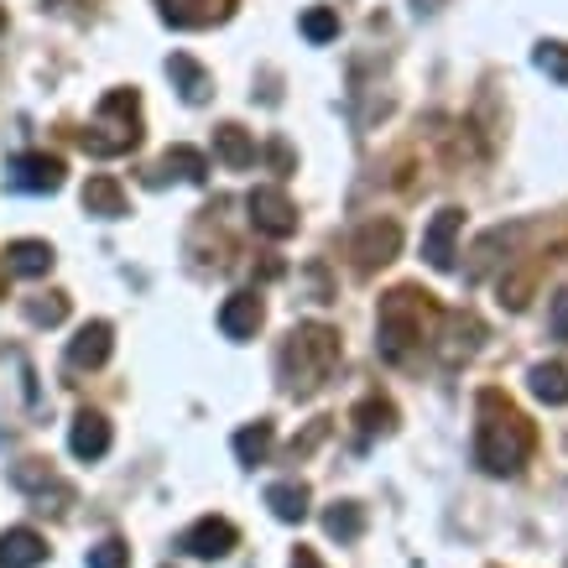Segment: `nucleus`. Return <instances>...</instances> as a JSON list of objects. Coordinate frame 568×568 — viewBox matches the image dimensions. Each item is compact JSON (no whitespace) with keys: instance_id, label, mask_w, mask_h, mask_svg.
<instances>
[{"instance_id":"nucleus-1","label":"nucleus","mask_w":568,"mask_h":568,"mask_svg":"<svg viewBox=\"0 0 568 568\" xmlns=\"http://www.w3.org/2000/svg\"><path fill=\"white\" fill-rule=\"evenodd\" d=\"M438 328H444V308L433 303V293H423V287H396V293L381 297L376 355L386 365H407L417 349L438 339Z\"/></svg>"},{"instance_id":"nucleus-2","label":"nucleus","mask_w":568,"mask_h":568,"mask_svg":"<svg viewBox=\"0 0 568 568\" xmlns=\"http://www.w3.org/2000/svg\"><path fill=\"white\" fill-rule=\"evenodd\" d=\"M475 413H480V428H475V465H480L485 475H517L537 444L532 423H527L500 392H480Z\"/></svg>"},{"instance_id":"nucleus-3","label":"nucleus","mask_w":568,"mask_h":568,"mask_svg":"<svg viewBox=\"0 0 568 568\" xmlns=\"http://www.w3.org/2000/svg\"><path fill=\"white\" fill-rule=\"evenodd\" d=\"M339 334L324 324H297L287 339H282V355H276V376L287 386V396H313L334 371H339Z\"/></svg>"},{"instance_id":"nucleus-4","label":"nucleus","mask_w":568,"mask_h":568,"mask_svg":"<svg viewBox=\"0 0 568 568\" xmlns=\"http://www.w3.org/2000/svg\"><path fill=\"white\" fill-rule=\"evenodd\" d=\"M79 146L89 156H125L141 146V94L136 89H110L100 100V115L89 131H79Z\"/></svg>"},{"instance_id":"nucleus-5","label":"nucleus","mask_w":568,"mask_h":568,"mask_svg":"<svg viewBox=\"0 0 568 568\" xmlns=\"http://www.w3.org/2000/svg\"><path fill=\"white\" fill-rule=\"evenodd\" d=\"M245 209H251V230H256V235H266V241H287V235H297V204L276 189V183L251 189Z\"/></svg>"},{"instance_id":"nucleus-6","label":"nucleus","mask_w":568,"mask_h":568,"mask_svg":"<svg viewBox=\"0 0 568 568\" xmlns=\"http://www.w3.org/2000/svg\"><path fill=\"white\" fill-rule=\"evenodd\" d=\"M11 480H17L21 496H32L37 511H63V506L73 500V485L63 480L48 459H21V465L11 469Z\"/></svg>"},{"instance_id":"nucleus-7","label":"nucleus","mask_w":568,"mask_h":568,"mask_svg":"<svg viewBox=\"0 0 568 568\" xmlns=\"http://www.w3.org/2000/svg\"><path fill=\"white\" fill-rule=\"evenodd\" d=\"M396 251H402V230H396L392 220H371L349 235V256H355L361 272H376V266L396 261Z\"/></svg>"},{"instance_id":"nucleus-8","label":"nucleus","mask_w":568,"mask_h":568,"mask_svg":"<svg viewBox=\"0 0 568 568\" xmlns=\"http://www.w3.org/2000/svg\"><path fill=\"white\" fill-rule=\"evenodd\" d=\"M241 542V532H235V521L224 517H199L189 527V532L178 537V552L183 558H204V564H214V558H224V552Z\"/></svg>"},{"instance_id":"nucleus-9","label":"nucleus","mask_w":568,"mask_h":568,"mask_svg":"<svg viewBox=\"0 0 568 568\" xmlns=\"http://www.w3.org/2000/svg\"><path fill=\"white\" fill-rule=\"evenodd\" d=\"M11 183L21 193H58L63 189V156H52V152L11 156Z\"/></svg>"},{"instance_id":"nucleus-10","label":"nucleus","mask_w":568,"mask_h":568,"mask_svg":"<svg viewBox=\"0 0 568 568\" xmlns=\"http://www.w3.org/2000/svg\"><path fill=\"white\" fill-rule=\"evenodd\" d=\"M162 6V21L178 27V32H199V27H220L230 21L235 0H156Z\"/></svg>"},{"instance_id":"nucleus-11","label":"nucleus","mask_w":568,"mask_h":568,"mask_svg":"<svg viewBox=\"0 0 568 568\" xmlns=\"http://www.w3.org/2000/svg\"><path fill=\"white\" fill-rule=\"evenodd\" d=\"M459 230H465L459 209H438L433 214L428 235H423V261H428L433 272H454V241H459Z\"/></svg>"},{"instance_id":"nucleus-12","label":"nucleus","mask_w":568,"mask_h":568,"mask_svg":"<svg viewBox=\"0 0 568 568\" xmlns=\"http://www.w3.org/2000/svg\"><path fill=\"white\" fill-rule=\"evenodd\" d=\"M261 318H266V308H261L256 293H230L220 308V334L224 339H235V345H245V339H256Z\"/></svg>"},{"instance_id":"nucleus-13","label":"nucleus","mask_w":568,"mask_h":568,"mask_svg":"<svg viewBox=\"0 0 568 568\" xmlns=\"http://www.w3.org/2000/svg\"><path fill=\"white\" fill-rule=\"evenodd\" d=\"M110 349H115V328L104 324V318H94V324H84L69 339V365L73 371H100L110 361Z\"/></svg>"},{"instance_id":"nucleus-14","label":"nucleus","mask_w":568,"mask_h":568,"mask_svg":"<svg viewBox=\"0 0 568 568\" xmlns=\"http://www.w3.org/2000/svg\"><path fill=\"white\" fill-rule=\"evenodd\" d=\"M48 564V537L32 527H11L0 532V568H37Z\"/></svg>"},{"instance_id":"nucleus-15","label":"nucleus","mask_w":568,"mask_h":568,"mask_svg":"<svg viewBox=\"0 0 568 568\" xmlns=\"http://www.w3.org/2000/svg\"><path fill=\"white\" fill-rule=\"evenodd\" d=\"M69 448L84 459V465L104 459V454H110V423H104L100 413H79L73 417V433H69Z\"/></svg>"},{"instance_id":"nucleus-16","label":"nucleus","mask_w":568,"mask_h":568,"mask_svg":"<svg viewBox=\"0 0 568 568\" xmlns=\"http://www.w3.org/2000/svg\"><path fill=\"white\" fill-rule=\"evenodd\" d=\"M272 448H276V428L272 423H266V417H261V423H245L241 433H235V459H241V465H266V459H272Z\"/></svg>"},{"instance_id":"nucleus-17","label":"nucleus","mask_w":568,"mask_h":568,"mask_svg":"<svg viewBox=\"0 0 568 568\" xmlns=\"http://www.w3.org/2000/svg\"><path fill=\"white\" fill-rule=\"evenodd\" d=\"M214 156H220L224 168L245 173V168L256 162V141H251V131H241V125H220V131H214Z\"/></svg>"},{"instance_id":"nucleus-18","label":"nucleus","mask_w":568,"mask_h":568,"mask_svg":"<svg viewBox=\"0 0 568 568\" xmlns=\"http://www.w3.org/2000/svg\"><path fill=\"white\" fill-rule=\"evenodd\" d=\"M6 266L17 276H48L58 266V256H52L48 241H17V245H6Z\"/></svg>"},{"instance_id":"nucleus-19","label":"nucleus","mask_w":568,"mask_h":568,"mask_svg":"<svg viewBox=\"0 0 568 568\" xmlns=\"http://www.w3.org/2000/svg\"><path fill=\"white\" fill-rule=\"evenodd\" d=\"M266 506H272L276 521H303V517H308V485H303V480L266 485Z\"/></svg>"},{"instance_id":"nucleus-20","label":"nucleus","mask_w":568,"mask_h":568,"mask_svg":"<svg viewBox=\"0 0 568 568\" xmlns=\"http://www.w3.org/2000/svg\"><path fill=\"white\" fill-rule=\"evenodd\" d=\"M84 209L89 214H100V220H121L125 214V189L115 183V178H89L84 183Z\"/></svg>"},{"instance_id":"nucleus-21","label":"nucleus","mask_w":568,"mask_h":568,"mask_svg":"<svg viewBox=\"0 0 568 568\" xmlns=\"http://www.w3.org/2000/svg\"><path fill=\"white\" fill-rule=\"evenodd\" d=\"M168 79H173L178 94H183L189 104H204L209 100V73L193 63L189 52H173V58H168Z\"/></svg>"},{"instance_id":"nucleus-22","label":"nucleus","mask_w":568,"mask_h":568,"mask_svg":"<svg viewBox=\"0 0 568 568\" xmlns=\"http://www.w3.org/2000/svg\"><path fill=\"white\" fill-rule=\"evenodd\" d=\"M444 324H448V334H454V339L444 345L448 361H465V355H475V349H480V339H485L480 318H469V313H454V318H444Z\"/></svg>"},{"instance_id":"nucleus-23","label":"nucleus","mask_w":568,"mask_h":568,"mask_svg":"<svg viewBox=\"0 0 568 568\" xmlns=\"http://www.w3.org/2000/svg\"><path fill=\"white\" fill-rule=\"evenodd\" d=\"M162 178H183V183H204L209 178V162L199 146H173V152L162 156V168H156Z\"/></svg>"},{"instance_id":"nucleus-24","label":"nucleus","mask_w":568,"mask_h":568,"mask_svg":"<svg viewBox=\"0 0 568 568\" xmlns=\"http://www.w3.org/2000/svg\"><path fill=\"white\" fill-rule=\"evenodd\" d=\"M537 402H548V407H564L568 402V371L564 365H532V376H527Z\"/></svg>"},{"instance_id":"nucleus-25","label":"nucleus","mask_w":568,"mask_h":568,"mask_svg":"<svg viewBox=\"0 0 568 568\" xmlns=\"http://www.w3.org/2000/svg\"><path fill=\"white\" fill-rule=\"evenodd\" d=\"M392 423H396V407L386 402V396H365L361 407H355V428H361V438L392 433Z\"/></svg>"},{"instance_id":"nucleus-26","label":"nucleus","mask_w":568,"mask_h":568,"mask_svg":"<svg viewBox=\"0 0 568 568\" xmlns=\"http://www.w3.org/2000/svg\"><path fill=\"white\" fill-rule=\"evenodd\" d=\"M297 27H303V37H308L313 48H324V42L339 37V11H334V6H313V11H303Z\"/></svg>"},{"instance_id":"nucleus-27","label":"nucleus","mask_w":568,"mask_h":568,"mask_svg":"<svg viewBox=\"0 0 568 568\" xmlns=\"http://www.w3.org/2000/svg\"><path fill=\"white\" fill-rule=\"evenodd\" d=\"M324 527H328V537H339V542H355V537L365 532V517H361V506H355V500H339V506H328Z\"/></svg>"},{"instance_id":"nucleus-28","label":"nucleus","mask_w":568,"mask_h":568,"mask_svg":"<svg viewBox=\"0 0 568 568\" xmlns=\"http://www.w3.org/2000/svg\"><path fill=\"white\" fill-rule=\"evenodd\" d=\"M27 318H32V324H63V318H69V297L63 293H48V297H32V303H27Z\"/></svg>"},{"instance_id":"nucleus-29","label":"nucleus","mask_w":568,"mask_h":568,"mask_svg":"<svg viewBox=\"0 0 568 568\" xmlns=\"http://www.w3.org/2000/svg\"><path fill=\"white\" fill-rule=\"evenodd\" d=\"M89 568H131V548L121 537H104L100 548H89Z\"/></svg>"},{"instance_id":"nucleus-30","label":"nucleus","mask_w":568,"mask_h":568,"mask_svg":"<svg viewBox=\"0 0 568 568\" xmlns=\"http://www.w3.org/2000/svg\"><path fill=\"white\" fill-rule=\"evenodd\" d=\"M537 69L548 73V79H558V84H568V48L564 42H542V48H537Z\"/></svg>"},{"instance_id":"nucleus-31","label":"nucleus","mask_w":568,"mask_h":568,"mask_svg":"<svg viewBox=\"0 0 568 568\" xmlns=\"http://www.w3.org/2000/svg\"><path fill=\"white\" fill-rule=\"evenodd\" d=\"M548 328H552V339H568V287H564V293H552V318H548Z\"/></svg>"},{"instance_id":"nucleus-32","label":"nucleus","mask_w":568,"mask_h":568,"mask_svg":"<svg viewBox=\"0 0 568 568\" xmlns=\"http://www.w3.org/2000/svg\"><path fill=\"white\" fill-rule=\"evenodd\" d=\"M293 568H324V564H318V552H313V548H297L293 552Z\"/></svg>"},{"instance_id":"nucleus-33","label":"nucleus","mask_w":568,"mask_h":568,"mask_svg":"<svg viewBox=\"0 0 568 568\" xmlns=\"http://www.w3.org/2000/svg\"><path fill=\"white\" fill-rule=\"evenodd\" d=\"M423 11H438V0H417V17H423Z\"/></svg>"},{"instance_id":"nucleus-34","label":"nucleus","mask_w":568,"mask_h":568,"mask_svg":"<svg viewBox=\"0 0 568 568\" xmlns=\"http://www.w3.org/2000/svg\"><path fill=\"white\" fill-rule=\"evenodd\" d=\"M0 32H6V6H0Z\"/></svg>"}]
</instances>
